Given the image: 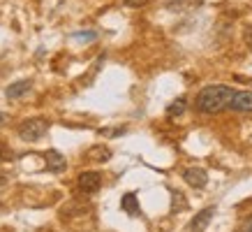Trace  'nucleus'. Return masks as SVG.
Segmentation results:
<instances>
[{
    "label": "nucleus",
    "mask_w": 252,
    "mask_h": 232,
    "mask_svg": "<svg viewBox=\"0 0 252 232\" xmlns=\"http://www.w3.org/2000/svg\"><path fill=\"white\" fill-rule=\"evenodd\" d=\"M234 88L231 86H224V84H211V86H204L201 91L197 93V100H194V109L199 114H206V116H213V114H220L227 109L229 105L231 95H234Z\"/></svg>",
    "instance_id": "obj_1"
},
{
    "label": "nucleus",
    "mask_w": 252,
    "mask_h": 232,
    "mask_svg": "<svg viewBox=\"0 0 252 232\" xmlns=\"http://www.w3.org/2000/svg\"><path fill=\"white\" fill-rule=\"evenodd\" d=\"M46 130H49V121H46V118H39V116L28 118V121H23V123L19 125V135H21V139H26V142H37V139H42L46 135Z\"/></svg>",
    "instance_id": "obj_2"
},
{
    "label": "nucleus",
    "mask_w": 252,
    "mask_h": 232,
    "mask_svg": "<svg viewBox=\"0 0 252 232\" xmlns=\"http://www.w3.org/2000/svg\"><path fill=\"white\" fill-rule=\"evenodd\" d=\"M77 186H79V191L86 195H91L95 193V191H99V186H102V174L95 170H86L79 174L77 179Z\"/></svg>",
    "instance_id": "obj_3"
},
{
    "label": "nucleus",
    "mask_w": 252,
    "mask_h": 232,
    "mask_svg": "<svg viewBox=\"0 0 252 232\" xmlns=\"http://www.w3.org/2000/svg\"><path fill=\"white\" fill-rule=\"evenodd\" d=\"M227 109L229 112H252V91H236L231 95Z\"/></svg>",
    "instance_id": "obj_4"
},
{
    "label": "nucleus",
    "mask_w": 252,
    "mask_h": 232,
    "mask_svg": "<svg viewBox=\"0 0 252 232\" xmlns=\"http://www.w3.org/2000/svg\"><path fill=\"white\" fill-rule=\"evenodd\" d=\"M183 179H185V184L192 186V188H206L208 172L201 170V167H188V170L183 172Z\"/></svg>",
    "instance_id": "obj_5"
},
{
    "label": "nucleus",
    "mask_w": 252,
    "mask_h": 232,
    "mask_svg": "<svg viewBox=\"0 0 252 232\" xmlns=\"http://www.w3.org/2000/svg\"><path fill=\"white\" fill-rule=\"evenodd\" d=\"M215 216V207H206V209H201L199 214H194V218L190 221V230L192 232H204L208 228V223L213 221Z\"/></svg>",
    "instance_id": "obj_6"
},
{
    "label": "nucleus",
    "mask_w": 252,
    "mask_h": 232,
    "mask_svg": "<svg viewBox=\"0 0 252 232\" xmlns=\"http://www.w3.org/2000/svg\"><path fill=\"white\" fill-rule=\"evenodd\" d=\"M44 160H46V170L49 172H65V167H67L65 155H63L61 151H56V149L44 151Z\"/></svg>",
    "instance_id": "obj_7"
},
{
    "label": "nucleus",
    "mask_w": 252,
    "mask_h": 232,
    "mask_svg": "<svg viewBox=\"0 0 252 232\" xmlns=\"http://www.w3.org/2000/svg\"><path fill=\"white\" fill-rule=\"evenodd\" d=\"M32 88V81L31 79H21V81H14V84L7 86V91H5V95H7L9 100H19V98H23L26 93Z\"/></svg>",
    "instance_id": "obj_8"
},
{
    "label": "nucleus",
    "mask_w": 252,
    "mask_h": 232,
    "mask_svg": "<svg viewBox=\"0 0 252 232\" xmlns=\"http://www.w3.org/2000/svg\"><path fill=\"white\" fill-rule=\"evenodd\" d=\"M121 207L125 209V214H130V216H139V200L134 193H125L121 200Z\"/></svg>",
    "instance_id": "obj_9"
},
{
    "label": "nucleus",
    "mask_w": 252,
    "mask_h": 232,
    "mask_svg": "<svg viewBox=\"0 0 252 232\" xmlns=\"http://www.w3.org/2000/svg\"><path fill=\"white\" fill-rule=\"evenodd\" d=\"M185 109H188V100H185V98H176V100L167 107V116H169V118L183 116V114H185Z\"/></svg>",
    "instance_id": "obj_10"
},
{
    "label": "nucleus",
    "mask_w": 252,
    "mask_h": 232,
    "mask_svg": "<svg viewBox=\"0 0 252 232\" xmlns=\"http://www.w3.org/2000/svg\"><path fill=\"white\" fill-rule=\"evenodd\" d=\"M188 209V200H185V195L181 191H171V211L174 214H181Z\"/></svg>",
    "instance_id": "obj_11"
},
{
    "label": "nucleus",
    "mask_w": 252,
    "mask_h": 232,
    "mask_svg": "<svg viewBox=\"0 0 252 232\" xmlns=\"http://www.w3.org/2000/svg\"><path fill=\"white\" fill-rule=\"evenodd\" d=\"M91 158H95V160H102V162H107L109 158H111V151H109L107 147H93V149H91Z\"/></svg>",
    "instance_id": "obj_12"
},
{
    "label": "nucleus",
    "mask_w": 252,
    "mask_h": 232,
    "mask_svg": "<svg viewBox=\"0 0 252 232\" xmlns=\"http://www.w3.org/2000/svg\"><path fill=\"white\" fill-rule=\"evenodd\" d=\"M127 130V128H104V130H99V135H107V137H118L123 132Z\"/></svg>",
    "instance_id": "obj_13"
},
{
    "label": "nucleus",
    "mask_w": 252,
    "mask_h": 232,
    "mask_svg": "<svg viewBox=\"0 0 252 232\" xmlns=\"http://www.w3.org/2000/svg\"><path fill=\"white\" fill-rule=\"evenodd\" d=\"M125 7H144V5H148V0H121Z\"/></svg>",
    "instance_id": "obj_14"
},
{
    "label": "nucleus",
    "mask_w": 252,
    "mask_h": 232,
    "mask_svg": "<svg viewBox=\"0 0 252 232\" xmlns=\"http://www.w3.org/2000/svg\"><path fill=\"white\" fill-rule=\"evenodd\" d=\"M243 39H245V44H248V49H252V23L243 31Z\"/></svg>",
    "instance_id": "obj_15"
},
{
    "label": "nucleus",
    "mask_w": 252,
    "mask_h": 232,
    "mask_svg": "<svg viewBox=\"0 0 252 232\" xmlns=\"http://www.w3.org/2000/svg\"><path fill=\"white\" fill-rule=\"evenodd\" d=\"M243 232H252V214L243 221Z\"/></svg>",
    "instance_id": "obj_16"
},
{
    "label": "nucleus",
    "mask_w": 252,
    "mask_h": 232,
    "mask_svg": "<svg viewBox=\"0 0 252 232\" xmlns=\"http://www.w3.org/2000/svg\"><path fill=\"white\" fill-rule=\"evenodd\" d=\"M74 38H81V39H93V38H95V33H77Z\"/></svg>",
    "instance_id": "obj_17"
},
{
    "label": "nucleus",
    "mask_w": 252,
    "mask_h": 232,
    "mask_svg": "<svg viewBox=\"0 0 252 232\" xmlns=\"http://www.w3.org/2000/svg\"><path fill=\"white\" fill-rule=\"evenodd\" d=\"M2 184H7V174H2V172H0V186Z\"/></svg>",
    "instance_id": "obj_18"
},
{
    "label": "nucleus",
    "mask_w": 252,
    "mask_h": 232,
    "mask_svg": "<svg viewBox=\"0 0 252 232\" xmlns=\"http://www.w3.org/2000/svg\"><path fill=\"white\" fill-rule=\"evenodd\" d=\"M5 121H7V116H5L2 112H0V128H2V123H5Z\"/></svg>",
    "instance_id": "obj_19"
}]
</instances>
